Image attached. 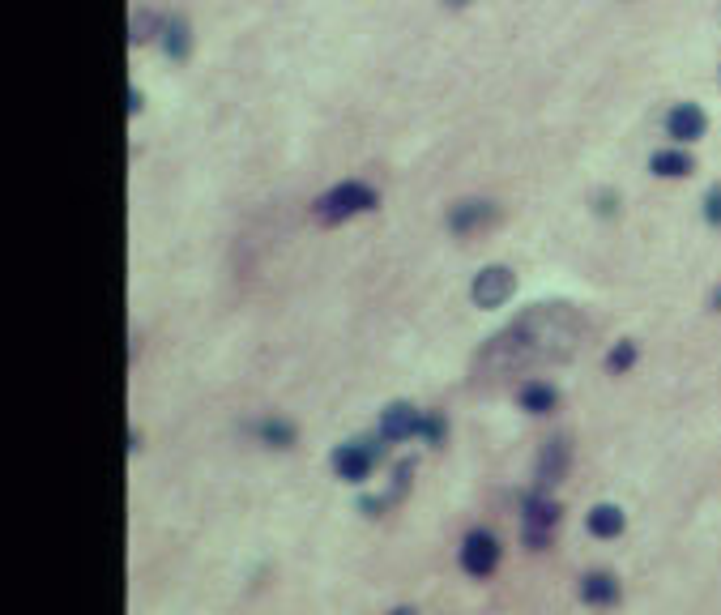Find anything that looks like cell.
<instances>
[{
  "label": "cell",
  "mask_w": 721,
  "mask_h": 615,
  "mask_svg": "<svg viewBox=\"0 0 721 615\" xmlns=\"http://www.w3.org/2000/svg\"><path fill=\"white\" fill-rule=\"evenodd\" d=\"M589 338V317L572 304H534L512 317L500 334L483 342L474 355L478 376H517L551 364H568Z\"/></svg>",
  "instance_id": "obj_1"
},
{
  "label": "cell",
  "mask_w": 721,
  "mask_h": 615,
  "mask_svg": "<svg viewBox=\"0 0 721 615\" xmlns=\"http://www.w3.org/2000/svg\"><path fill=\"white\" fill-rule=\"evenodd\" d=\"M376 201H380V193H376L372 184H363V180H342V184H333L329 193H320V197H316L312 214H316V223L338 227V223H346V218L376 210Z\"/></svg>",
  "instance_id": "obj_2"
},
{
  "label": "cell",
  "mask_w": 721,
  "mask_h": 615,
  "mask_svg": "<svg viewBox=\"0 0 721 615\" xmlns=\"http://www.w3.org/2000/svg\"><path fill=\"white\" fill-rule=\"evenodd\" d=\"M564 522V504L551 492H525L521 496V543L530 551H547L555 543V530Z\"/></svg>",
  "instance_id": "obj_3"
},
{
  "label": "cell",
  "mask_w": 721,
  "mask_h": 615,
  "mask_svg": "<svg viewBox=\"0 0 721 615\" xmlns=\"http://www.w3.org/2000/svg\"><path fill=\"white\" fill-rule=\"evenodd\" d=\"M380 457H384V436H359V440H346V445L333 449L329 462H333V475H338L342 483L359 487V483L372 479Z\"/></svg>",
  "instance_id": "obj_4"
},
{
  "label": "cell",
  "mask_w": 721,
  "mask_h": 615,
  "mask_svg": "<svg viewBox=\"0 0 721 615\" xmlns=\"http://www.w3.org/2000/svg\"><path fill=\"white\" fill-rule=\"evenodd\" d=\"M500 560H504V543L495 539L487 526L470 530L466 539H461V547H457V564H461V573H466L470 581H487L495 569H500Z\"/></svg>",
  "instance_id": "obj_5"
},
{
  "label": "cell",
  "mask_w": 721,
  "mask_h": 615,
  "mask_svg": "<svg viewBox=\"0 0 721 615\" xmlns=\"http://www.w3.org/2000/svg\"><path fill=\"white\" fill-rule=\"evenodd\" d=\"M572 470V440L568 436H551L547 445L538 449V462H534V487L538 492H555L564 475Z\"/></svg>",
  "instance_id": "obj_6"
},
{
  "label": "cell",
  "mask_w": 721,
  "mask_h": 615,
  "mask_svg": "<svg viewBox=\"0 0 721 615\" xmlns=\"http://www.w3.org/2000/svg\"><path fill=\"white\" fill-rule=\"evenodd\" d=\"M512 291H517V274H512L508 265H487V270L474 274V282H470V299H474V308H483V312L504 308Z\"/></svg>",
  "instance_id": "obj_7"
},
{
  "label": "cell",
  "mask_w": 721,
  "mask_h": 615,
  "mask_svg": "<svg viewBox=\"0 0 721 615\" xmlns=\"http://www.w3.org/2000/svg\"><path fill=\"white\" fill-rule=\"evenodd\" d=\"M576 598H581L585 607H594V611H611V607H619L623 586H619V577L611 569H589L581 581H576Z\"/></svg>",
  "instance_id": "obj_8"
},
{
  "label": "cell",
  "mask_w": 721,
  "mask_h": 615,
  "mask_svg": "<svg viewBox=\"0 0 721 615\" xmlns=\"http://www.w3.org/2000/svg\"><path fill=\"white\" fill-rule=\"evenodd\" d=\"M419 428H423V410H419V406L393 402V406L380 410V436H384V445H406V440L419 436Z\"/></svg>",
  "instance_id": "obj_9"
},
{
  "label": "cell",
  "mask_w": 721,
  "mask_h": 615,
  "mask_svg": "<svg viewBox=\"0 0 721 615\" xmlns=\"http://www.w3.org/2000/svg\"><path fill=\"white\" fill-rule=\"evenodd\" d=\"M495 218H500V205L495 201H483V197L457 201L453 210H448V231L453 235H478V231H487Z\"/></svg>",
  "instance_id": "obj_10"
},
{
  "label": "cell",
  "mask_w": 721,
  "mask_h": 615,
  "mask_svg": "<svg viewBox=\"0 0 721 615\" xmlns=\"http://www.w3.org/2000/svg\"><path fill=\"white\" fill-rule=\"evenodd\" d=\"M585 530H589V539H602V543H611L619 539L623 530H628V513L619 509V504H594V509L585 513Z\"/></svg>",
  "instance_id": "obj_11"
},
{
  "label": "cell",
  "mask_w": 721,
  "mask_h": 615,
  "mask_svg": "<svg viewBox=\"0 0 721 615\" xmlns=\"http://www.w3.org/2000/svg\"><path fill=\"white\" fill-rule=\"evenodd\" d=\"M704 129H709V116H704L696 103H675V107H670L666 133L675 137V141H700Z\"/></svg>",
  "instance_id": "obj_12"
},
{
  "label": "cell",
  "mask_w": 721,
  "mask_h": 615,
  "mask_svg": "<svg viewBox=\"0 0 721 615\" xmlns=\"http://www.w3.org/2000/svg\"><path fill=\"white\" fill-rule=\"evenodd\" d=\"M517 406L525 415H551L559 406V389L551 381H542V376H525V385L517 389Z\"/></svg>",
  "instance_id": "obj_13"
},
{
  "label": "cell",
  "mask_w": 721,
  "mask_h": 615,
  "mask_svg": "<svg viewBox=\"0 0 721 615\" xmlns=\"http://www.w3.org/2000/svg\"><path fill=\"white\" fill-rule=\"evenodd\" d=\"M252 436L261 440L265 449H291L299 432H295V423L291 419H278V415H265V419H256L252 423Z\"/></svg>",
  "instance_id": "obj_14"
},
{
  "label": "cell",
  "mask_w": 721,
  "mask_h": 615,
  "mask_svg": "<svg viewBox=\"0 0 721 615\" xmlns=\"http://www.w3.org/2000/svg\"><path fill=\"white\" fill-rule=\"evenodd\" d=\"M692 154H683V150H658L649 159V171L653 176H662V180H675V176H692Z\"/></svg>",
  "instance_id": "obj_15"
},
{
  "label": "cell",
  "mask_w": 721,
  "mask_h": 615,
  "mask_svg": "<svg viewBox=\"0 0 721 615\" xmlns=\"http://www.w3.org/2000/svg\"><path fill=\"white\" fill-rule=\"evenodd\" d=\"M158 39H163V52H167L171 60H184L188 47H192V35H188V22H184V18H163Z\"/></svg>",
  "instance_id": "obj_16"
},
{
  "label": "cell",
  "mask_w": 721,
  "mask_h": 615,
  "mask_svg": "<svg viewBox=\"0 0 721 615\" xmlns=\"http://www.w3.org/2000/svg\"><path fill=\"white\" fill-rule=\"evenodd\" d=\"M636 364H640V342H632V338H619L611 351H606V372H611V376L632 372Z\"/></svg>",
  "instance_id": "obj_17"
},
{
  "label": "cell",
  "mask_w": 721,
  "mask_h": 615,
  "mask_svg": "<svg viewBox=\"0 0 721 615\" xmlns=\"http://www.w3.org/2000/svg\"><path fill=\"white\" fill-rule=\"evenodd\" d=\"M419 436L427 440L431 449H440V445H444V440H448V419H444V410H427Z\"/></svg>",
  "instance_id": "obj_18"
},
{
  "label": "cell",
  "mask_w": 721,
  "mask_h": 615,
  "mask_svg": "<svg viewBox=\"0 0 721 615\" xmlns=\"http://www.w3.org/2000/svg\"><path fill=\"white\" fill-rule=\"evenodd\" d=\"M410 475H414V457H406V462L393 466V483H389V492H384V500H389V504L402 500L410 492Z\"/></svg>",
  "instance_id": "obj_19"
},
{
  "label": "cell",
  "mask_w": 721,
  "mask_h": 615,
  "mask_svg": "<svg viewBox=\"0 0 721 615\" xmlns=\"http://www.w3.org/2000/svg\"><path fill=\"white\" fill-rule=\"evenodd\" d=\"M150 30H163V18H154V13H137V18L128 22V39H133V43H146Z\"/></svg>",
  "instance_id": "obj_20"
},
{
  "label": "cell",
  "mask_w": 721,
  "mask_h": 615,
  "mask_svg": "<svg viewBox=\"0 0 721 615\" xmlns=\"http://www.w3.org/2000/svg\"><path fill=\"white\" fill-rule=\"evenodd\" d=\"M704 223H709V227H721V184L709 188V197H704Z\"/></svg>",
  "instance_id": "obj_21"
},
{
  "label": "cell",
  "mask_w": 721,
  "mask_h": 615,
  "mask_svg": "<svg viewBox=\"0 0 721 615\" xmlns=\"http://www.w3.org/2000/svg\"><path fill=\"white\" fill-rule=\"evenodd\" d=\"M389 615H419V611H414V607H397V611H389Z\"/></svg>",
  "instance_id": "obj_22"
},
{
  "label": "cell",
  "mask_w": 721,
  "mask_h": 615,
  "mask_svg": "<svg viewBox=\"0 0 721 615\" xmlns=\"http://www.w3.org/2000/svg\"><path fill=\"white\" fill-rule=\"evenodd\" d=\"M713 308H717V312H721V287H717V295H713Z\"/></svg>",
  "instance_id": "obj_23"
},
{
  "label": "cell",
  "mask_w": 721,
  "mask_h": 615,
  "mask_svg": "<svg viewBox=\"0 0 721 615\" xmlns=\"http://www.w3.org/2000/svg\"><path fill=\"white\" fill-rule=\"evenodd\" d=\"M448 5H470V0H448Z\"/></svg>",
  "instance_id": "obj_24"
}]
</instances>
